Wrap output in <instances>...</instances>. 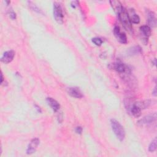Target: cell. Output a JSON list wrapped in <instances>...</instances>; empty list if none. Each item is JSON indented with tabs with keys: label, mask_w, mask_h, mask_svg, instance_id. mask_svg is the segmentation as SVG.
Returning <instances> with one entry per match:
<instances>
[{
	"label": "cell",
	"mask_w": 157,
	"mask_h": 157,
	"mask_svg": "<svg viewBox=\"0 0 157 157\" xmlns=\"http://www.w3.org/2000/svg\"><path fill=\"white\" fill-rule=\"evenodd\" d=\"M110 124L112 127V131L116 137L120 141L124 140L125 137V131L121 124L115 119L110 120Z\"/></svg>",
	"instance_id": "6da1fadb"
},
{
	"label": "cell",
	"mask_w": 157,
	"mask_h": 157,
	"mask_svg": "<svg viewBox=\"0 0 157 157\" xmlns=\"http://www.w3.org/2000/svg\"><path fill=\"white\" fill-rule=\"evenodd\" d=\"M54 17L56 22L59 24L63 23L64 15L61 5L58 3H54Z\"/></svg>",
	"instance_id": "7a4b0ae2"
},
{
	"label": "cell",
	"mask_w": 157,
	"mask_h": 157,
	"mask_svg": "<svg viewBox=\"0 0 157 157\" xmlns=\"http://www.w3.org/2000/svg\"><path fill=\"white\" fill-rule=\"evenodd\" d=\"M118 15H119L121 23L123 25L124 27L127 29H131V28H132V22L130 21V18L126 10L123 9L120 14Z\"/></svg>",
	"instance_id": "3957f363"
},
{
	"label": "cell",
	"mask_w": 157,
	"mask_h": 157,
	"mask_svg": "<svg viewBox=\"0 0 157 157\" xmlns=\"http://www.w3.org/2000/svg\"><path fill=\"white\" fill-rule=\"evenodd\" d=\"M156 114H151L148 115L144 117L142 119H140L137 121V123L139 125H149V124H151L152 123L154 122L156 120Z\"/></svg>",
	"instance_id": "277c9868"
},
{
	"label": "cell",
	"mask_w": 157,
	"mask_h": 157,
	"mask_svg": "<svg viewBox=\"0 0 157 157\" xmlns=\"http://www.w3.org/2000/svg\"><path fill=\"white\" fill-rule=\"evenodd\" d=\"M40 143V141L38 138L33 139L30 142L27 149V153L28 155H31L36 152V150Z\"/></svg>",
	"instance_id": "5b68a950"
},
{
	"label": "cell",
	"mask_w": 157,
	"mask_h": 157,
	"mask_svg": "<svg viewBox=\"0 0 157 157\" xmlns=\"http://www.w3.org/2000/svg\"><path fill=\"white\" fill-rule=\"evenodd\" d=\"M15 54L16 53L14 50H9L4 52L1 58V61L5 64L11 63L14 58Z\"/></svg>",
	"instance_id": "8992f818"
},
{
	"label": "cell",
	"mask_w": 157,
	"mask_h": 157,
	"mask_svg": "<svg viewBox=\"0 0 157 157\" xmlns=\"http://www.w3.org/2000/svg\"><path fill=\"white\" fill-rule=\"evenodd\" d=\"M68 93L72 97L76 98H82L83 97L82 93L80 89L77 87H69L67 89Z\"/></svg>",
	"instance_id": "52a82bcc"
},
{
	"label": "cell",
	"mask_w": 157,
	"mask_h": 157,
	"mask_svg": "<svg viewBox=\"0 0 157 157\" xmlns=\"http://www.w3.org/2000/svg\"><path fill=\"white\" fill-rule=\"evenodd\" d=\"M147 16L148 23L149 25V27L155 28L156 26V18L155 17L154 12L150 11H148L147 13Z\"/></svg>",
	"instance_id": "ba28073f"
},
{
	"label": "cell",
	"mask_w": 157,
	"mask_h": 157,
	"mask_svg": "<svg viewBox=\"0 0 157 157\" xmlns=\"http://www.w3.org/2000/svg\"><path fill=\"white\" fill-rule=\"evenodd\" d=\"M47 102L48 104L50 106L52 109L53 110L54 112H57V111L60 109V105L55 100L53 99L52 98H47Z\"/></svg>",
	"instance_id": "9c48e42d"
},
{
	"label": "cell",
	"mask_w": 157,
	"mask_h": 157,
	"mask_svg": "<svg viewBox=\"0 0 157 157\" xmlns=\"http://www.w3.org/2000/svg\"><path fill=\"white\" fill-rule=\"evenodd\" d=\"M113 68L117 72L121 74L125 73L127 71V67L125 64L122 63H116L113 64Z\"/></svg>",
	"instance_id": "30bf717a"
},
{
	"label": "cell",
	"mask_w": 157,
	"mask_h": 157,
	"mask_svg": "<svg viewBox=\"0 0 157 157\" xmlns=\"http://www.w3.org/2000/svg\"><path fill=\"white\" fill-rule=\"evenodd\" d=\"M110 3L111 6H112V9L114 10V11L117 14H120V13L122 11V10L124 9L121 3L119 1H110Z\"/></svg>",
	"instance_id": "8fae6325"
},
{
	"label": "cell",
	"mask_w": 157,
	"mask_h": 157,
	"mask_svg": "<svg viewBox=\"0 0 157 157\" xmlns=\"http://www.w3.org/2000/svg\"><path fill=\"white\" fill-rule=\"evenodd\" d=\"M141 34L145 36L146 38L149 37L150 35H151V29L150 27H149L148 25H143L141 26L140 28Z\"/></svg>",
	"instance_id": "7c38bea8"
},
{
	"label": "cell",
	"mask_w": 157,
	"mask_h": 157,
	"mask_svg": "<svg viewBox=\"0 0 157 157\" xmlns=\"http://www.w3.org/2000/svg\"><path fill=\"white\" fill-rule=\"evenodd\" d=\"M131 112L134 117L138 118L141 115V109L134 103L131 108Z\"/></svg>",
	"instance_id": "4fadbf2b"
},
{
	"label": "cell",
	"mask_w": 157,
	"mask_h": 157,
	"mask_svg": "<svg viewBox=\"0 0 157 157\" xmlns=\"http://www.w3.org/2000/svg\"><path fill=\"white\" fill-rule=\"evenodd\" d=\"M119 41L122 44H127V37L126 35L124 33H120L115 36Z\"/></svg>",
	"instance_id": "5bb4252c"
},
{
	"label": "cell",
	"mask_w": 157,
	"mask_h": 157,
	"mask_svg": "<svg viewBox=\"0 0 157 157\" xmlns=\"http://www.w3.org/2000/svg\"><path fill=\"white\" fill-rule=\"evenodd\" d=\"M141 52V49L139 46H134L130 48L128 50V53L131 55L139 54Z\"/></svg>",
	"instance_id": "9a60e30c"
},
{
	"label": "cell",
	"mask_w": 157,
	"mask_h": 157,
	"mask_svg": "<svg viewBox=\"0 0 157 157\" xmlns=\"http://www.w3.org/2000/svg\"><path fill=\"white\" fill-rule=\"evenodd\" d=\"M135 104L137 106H139L141 109H146L150 106V100H145V101L137 103Z\"/></svg>",
	"instance_id": "2e32d148"
},
{
	"label": "cell",
	"mask_w": 157,
	"mask_h": 157,
	"mask_svg": "<svg viewBox=\"0 0 157 157\" xmlns=\"http://www.w3.org/2000/svg\"><path fill=\"white\" fill-rule=\"evenodd\" d=\"M156 146H157V140L155 137V138L151 142V143L150 144L149 147V152H155L156 149Z\"/></svg>",
	"instance_id": "e0dca14e"
},
{
	"label": "cell",
	"mask_w": 157,
	"mask_h": 157,
	"mask_svg": "<svg viewBox=\"0 0 157 157\" xmlns=\"http://www.w3.org/2000/svg\"><path fill=\"white\" fill-rule=\"evenodd\" d=\"M130 21L133 23L137 24L140 22V18L138 15H137L136 14H133L130 18Z\"/></svg>",
	"instance_id": "ac0fdd59"
},
{
	"label": "cell",
	"mask_w": 157,
	"mask_h": 157,
	"mask_svg": "<svg viewBox=\"0 0 157 157\" xmlns=\"http://www.w3.org/2000/svg\"><path fill=\"white\" fill-rule=\"evenodd\" d=\"M92 42L98 46H100L101 44H103V41L102 39L99 38V37H94L92 39Z\"/></svg>",
	"instance_id": "d6986e66"
},
{
	"label": "cell",
	"mask_w": 157,
	"mask_h": 157,
	"mask_svg": "<svg viewBox=\"0 0 157 157\" xmlns=\"http://www.w3.org/2000/svg\"><path fill=\"white\" fill-rule=\"evenodd\" d=\"M29 3H30L29 5H30V8H31V9H33V10L35 11H36V12H39V13L41 12L40 9H39L35 4H33L31 2H29Z\"/></svg>",
	"instance_id": "ffe728a7"
},
{
	"label": "cell",
	"mask_w": 157,
	"mask_h": 157,
	"mask_svg": "<svg viewBox=\"0 0 157 157\" xmlns=\"http://www.w3.org/2000/svg\"><path fill=\"white\" fill-rule=\"evenodd\" d=\"M75 132L77 134H81L82 132V128L81 127H77L76 128Z\"/></svg>",
	"instance_id": "44dd1931"
},
{
	"label": "cell",
	"mask_w": 157,
	"mask_h": 157,
	"mask_svg": "<svg viewBox=\"0 0 157 157\" xmlns=\"http://www.w3.org/2000/svg\"><path fill=\"white\" fill-rule=\"evenodd\" d=\"M9 16H10V17H11L12 19H15L16 17V13H14L13 11L11 12H10V14H9Z\"/></svg>",
	"instance_id": "7402d4cb"
},
{
	"label": "cell",
	"mask_w": 157,
	"mask_h": 157,
	"mask_svg": "<svg viewBox=\"0 0 157 157\" xmlns=\"http://www.w3.org/2000/svg\"><path fill=\"white\" fill-rule=\"evenodd\" d=\"M153 95L156 96V87L154 88V91H153Z\"/></svg>",
	"instance_id": "603a6c76"
},
{
	"label": "cell",
	"mask_w": 157,
	"mask_h": 157,
	"mask_svg": "<svg viewBox=\"0 0 157 157\" xmlns=\"http://www.w3.org/2000/svg\"><path fill=\"white\" fill-rule=\"evenodd\" d=\"M1 83H3V81H4V77H3V73H1Z\"/></svg>",
	"instance_id": "cb8c5ba5"
}]
</instances>
